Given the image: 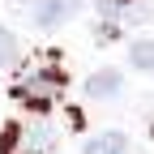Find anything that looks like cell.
<instances>
[{
  "mask_svg": "<svg viewBox=\"0 0 154 154\" xmlns=\"http://www.w3.org/2000/svg\"><path fill=\"white\" fill-rule=\"evenodd\" d=\"M77 9H82V0H38L34 5V26L38 30H56V26H64Z\"/></svg>",
  "mask_w": 154,
  "mask_h": 154,
  "instance_id": "cell-2",
  "label": "cell"
},
{
  "mask_svg": "<svg viewBox=\"0 0 154 154\" xmlns=\"http://www.w3.org/2000/svg\"><path fill=\"white\" fill-rule=\"evenodd\" d=\"M60 90H64V69L47 64V69H38V73H26L22 82L13 86V99L22 103V107H30V111L43 116V111H51V107H56Z\"/></svg>",
  "mask_w": 154,
  "mask_h": 154,
  "instance_id": "cell-1",
  "label": "cell"
},
{
  "mask_svg": "<svg viewBox=\"0 0 154 154\" xmlns=\"http://www.w3.org/2000/svg\"><path fill=\"white\" fill-rule=\"evenodd\" d=\"M120 90H124V73H120V69H99V73H90V77H86V94H90L94 103L116 99Z\"/></svg>",
  "mask_w": 154,
  "mask_h": 154,
  "instance_id": "cell-3",
  "label": "cell"
},
{
  "mask_svg": "<svg viewBox=\"0 0 154 154\" xmlns=\"http://www.w3.org/2000/svg\"><path fill=\"white\" fill-rule=\"evenodd\" d=\"M128 137L120 128H103V133H90V137L82 141V154H128Z\"/></svg>",
  "mask_w": 154,
  "mask_h": 154,
  "instance_id": "cell-4",
  "label": "cell"
},
{
  "mask_svg": "<svg viewBox=\"0 0 154 154\" xmlns=\"http://www.w3.org/2000/svg\"><path fill=\"white\" fill-rule=\"evenodd\" d=\"M120 5H133V0H120Z\"/></svg>",
  "mask_w": 154,
  "mask_h": 154,
  "instance_id": "cell-7",
  "label": "cell"
},
{
  "mask_svg": "<svg viewBox=\"0 0 154 154\" xmlns=\"http://www.w3.org/2000/svg\"><path fill=\"white\" fill-rule=\"evenodd\" d=\"M22 60V43H17V34L0 26V69H13Z\"/></svg>",
  "mask_w": 154,
  "mask_h": 154,
  "instance_id": "cell-6",
  "label": "cell"
},
{
  "mask_svg": "<svg viewBox=\"0 0 154 154\" xmlns=\"http://www.w3.org/2000/svg\"><path fill=\"white\" fill-rule=\"evenodd\" d=\"M128 64L137 73H154V38H137L128 47Z\"/></svg>",
  "mask_w": 154,
  "mask_h": 154,
  "instance_id": "cell-5",
  "label": "cell"
}]
</instances>
